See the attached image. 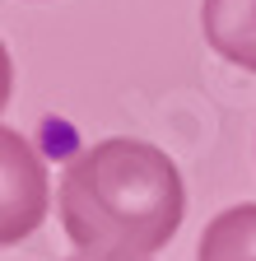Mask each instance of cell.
Returning a JSON list of instances; mask_svg holds the SVG:
<instances>
[{
	"mask_svg": "<svg viewBox=\"0 0 256 261\" xmlns=\"http://www.w3.org/2000/svg\"><path fill=\"white\" fill-rule=\"evenodd\" d=\"M61 224L89 261H149L168 247L186 215L177 163L131 136L79 149L61 173Z\"/></svg>",
	"mask_w": 256,
	"mask_h": 261,
	"instance_id": "6da1fadb",
	"label": "cell"
},
{
	"mask_svg": "<svg viewBox=\"0 0 256 261\" xmlns=\"http://www.w3.org/2000/svg\"><path fill=\"white\" fill-rule=\"evenodd\" d=\"M47 163L33 140L0 126V247L23 243L47 219Z\"/></svg>",
	"mask_w": 256,
	"mask_h": 261,
	"instance_id": "7a4b0ae2",
	"label": "cell"
},
{
	"mask_svg": "<svg viewBox=\"0 0 256 261\" xmlns=\"http://www.w3.org/2000/svg\"><path fill=\"white\" fill-rule=\"evenodd\" d=\"M201 28H205L210 51L256 75V0H205Z\"/></svg>",
	"mask_w": 256,
	"mask_h": 261,
	"instance_id": "3957f363",
	"label": "cell"
},
{
	"mask_svg": "<svg viewBox=\"0 0 256 261\" xmlns=\"http://www.w3.org/2000/svg\"><path fill=\"white\" fill-rule=\"evenodd\" d=\"M196 261H256V201L219 210L201 233Z\"/></svg>",
	"mask_w": 256,
	"mask_h": 261,
	"instance_id": "277c9868",
	"label": "cell"
},
{
	"mask_svg": "<svg viewBox=\"0 0 256 261\" xmlns=\"http://www.w3.org/2000/svg\"><path fill=\"white\" fill-rule=\"evenodd\" d=\"M10 89H14V61L5 51V42H0V108L10 103Z\"/></svg>",
	"mask_w": 256,
	"mask_h": 261,
	"instance_id": "5b68a950",
	"label": "cell"
},
{
	"mask_svg": "<svg viewBox=\"0 0 256 261\" xmlns=\"http://www.w3.org/2000/svg\"><path fill=\"white\" fill-rule=\"evenodd\" d=\"M75 261H89V256H75Z\"/></svg>",
	"mask_w": 256,
	"mask_h": 261,
	"instance_id": "8992f818",
	"label": "cell"
}]
</instances>
